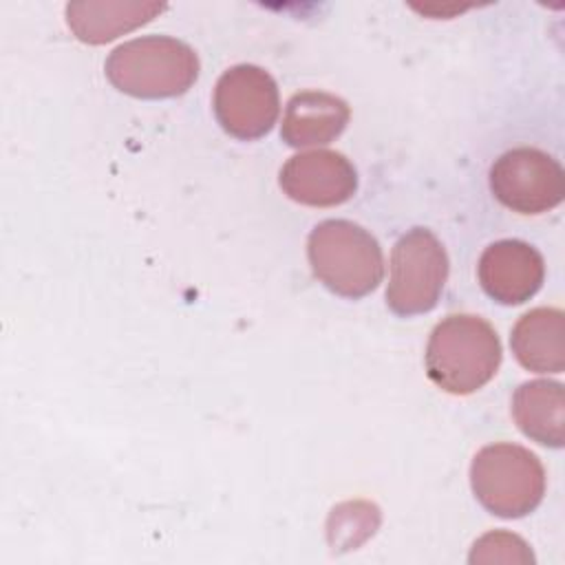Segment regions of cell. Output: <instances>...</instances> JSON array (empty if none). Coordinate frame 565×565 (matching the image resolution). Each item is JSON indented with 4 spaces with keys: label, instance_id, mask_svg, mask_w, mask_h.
Segmentation results:
<instances>
[{
    "label": "cell",
    "instance_id": "cell-1",
    "mask_svg": "<svg viewBox=\"0 0 565 565\" xmlns=\"http://www.w3.org/2000/svg\"><path fill=\"white\" fill-rule=\"evenodd\" d=\"M501 364L494 327L470 313H452L435 324L426 344L428 380L450 393L470 395L488 384Z\"/></svg>",
    "mask_w": 565,
    "mask_h": 565
},
{
    "label": "cell",
    "instance_id": "cell-2",
    "mask_svg": "<svg viewBox=\"0 0 565 565\" xmlns=\"http://www.w3.org/2000/svg\"><path fill=\"white\" fill-rule=\"evenodd\" d=\"M110 84L132 97L168 99L183 95L199 77L192 46L170 35H143L110 51L106 60Z\"/></svg>",
    "mask_w": 565,
    "mask_h": 565
},
{
    "label": "cell",
    "instance_id": "cell-3",
    "mask_svg": "<svg viewBox=\"0 0 565 565\" xmlns=\"http://www.w3.org/2000/svg\"><path fill=\"white\" fill-rule=\"evenodd\" d=\"M313 276L342 298H362L384 278L382 247L371 232L347 218L318 223L307 238Z\"/></svg>",
    "mask_w": 565,
    "mask_h": 565
},
{
    "label": "cell",
    "instance_id": "cell-4",
    "mask_svg": "<svg viewBox=\"0 0 565 565\" xmlns=\"http://www.w3.org/2000/svg\"><path fill=\"white\" fill-rule=\"evenodd\" d=\"M477 501L492 514L519 519L536 510L545 494V470L534 452L519 444L483 446L470 463Z\"/></svg>",
    "mask_w": 565,
    "mask_h": 565
},
{
    "label": "cell",
    "instance_id": "cell-5",
    "mask_svg": "<svg viewBox=\"0 0 565 565\" xmlns=\"http://www.w3.org/2000/svg\"><path fill=\"white\" fill-rule=\"evenodd\" d=\"M446 278L448 256L441 241L426 227H413L393 245L386 305L402 318L426 313L441 298Z\"/></svg>",
    "mask_w": 565,
    "mask_h": 565
},
{
    "label": "cell",
    "instance_id": "cell-6",
    "mask_svg": "<svg viewBox=\"0 0 565 565\" xmlns=\"http://www.w3.org/2000/svg\"><path fill=\"white\" fill-rule=\"evenodd\" d=\"M490 190L512 212L543 214L563 201L565 172L552 154L521 146L492 163Z\"/></svg>",
    "mask_w": 565,
    "mask_h": 565
},
{
    "label": "cell",
    "instance_id": "cell-7",
    "mask_svg": "<svg viewBox=\"0 0 565 565\" xmlns=\"http://www.w3.org/2000/svg\"><path fill=\"white\" fill-rule=\"evenodd\" d=\"M278 113V86L265 68L236 64L218 77L214 115L227 135L243 141L258 139L271 130Z\"/></svg>",
    "mask_w": 565,
    "mask_h": 565
},
{
    "label": "cell",
    "instance_id": "cell-8",
    "mask_svg": "<svg viewBox=\"0 0 565 565\" xmlns=\"http://www.w3.org/2000/svg\"><path fill=\"white\" fill-rule=\"evenodd\" d=\"M282 192L302 205L331 207L349 201L358 190L353 163L335 150L294 154L280 170Z\"/></svg>",
    "mask_w": 565,
    "mask_h": 565
},
{
    "label": "cell",
    "instance_id": "cell-9",
    "mask_svg": "<svg viewBox=\"0 0 565 565\" xmlns=\"http://www.w3.org/2000/svg\"><path fill=\"white\" fill-rule=\"evenodd\" d=\"M483 291L501 305H521L543 285L545 263L525 241L503 238L488 245L477 267Z\"/></svg>",
    "mask_w": 565,
    "mask_h": 565
},
{
    "label": "cell",
    "instance_id": "cell-10",
    "mask_svg": "<svg viewBox=\"0 0 565 565\" xmlns=\"http://www.w3.org/2000/svg\"><path fill=\"white\" fill-rule=\"evenodd\" d=\"M349 104L331 93L302 90L287 102L280 137L291 148L331 143L349 124Z\"/></svg>",
    "mask_w": 565,
    "mask_h": 565
},
{
    "label": "cell",
    "instance_id": "cell-11",
    "mask_svg": "<svg viewBox=\"0 0 565 565\" xmlns=\"http://www.w3.org/2000/svg\"><path fill=\"white\" fill-rule=\"evenodd\" d=\"M510 347L521 366L534 373L565 369V316L554 307H536L519 318Z\"/></svg>",
    "mask_w": 565,
    "mask_h": 565
},
{
    "label": "cell",
    "instance_id": "cell-12",
    "mask_svg": "<svg viewBox=\"0 0 565 565\" xmlns=\"http://www.w3.org/2000/svg\"><path fill=\"white\" fill-rule=\"evenodd\" d=\"M512 417L532 441L561 448L565 441V391L561 382L532 380L512 395Z\"/></svg>",
    "mask_w": 565,
    "mask_h": 565
},
{
    "label": "cell",
    "instance_id": "cell-13",
    "mask_svg": "<svg viewBox=\"0 0 565 565\" xmlns=\"http://www.w3.org/2000/svg\"><path fill=\"white\" fill-rule=\"evenodd\" d=\"M163 9L161 2H71L66 4V22L77 40L104 44L150 22Z\"/></svg>",
    "mask_w": 565,
    "mask_h": 565
},
{
    "label": "cell",
    "instance_id": "cell-14",
    "mask_svg": "<svg viewBox=\"0 0 565 565\" xmlns=\"http://www.w3.org/2000/svg\"><path fill=\"white\" fill-rule=\"evenodd\" d=\"M479 543L488 545V547H497V552H488L479 563H497V561H505V563H532L534 556L527 550V543L523 539H519L516 534L510 532H488L479 539Z\"/></svg>",
    "mask_w": 565,
    "mask_h": 565
}]
</instances>
